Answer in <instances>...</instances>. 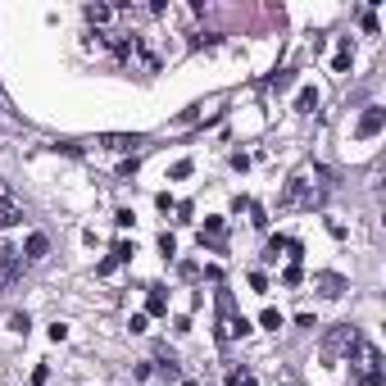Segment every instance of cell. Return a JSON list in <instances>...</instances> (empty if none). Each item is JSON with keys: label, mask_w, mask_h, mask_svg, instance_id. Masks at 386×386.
Returning <instances> with one entry per match:
<instances>
[{"label": "cell", "mask_w": 386, "mask_h": 386, "mask_svg": "<svg viewBox=\"0 0 386 386\" xmlns=\"http://www.w3.org/2000/svg\"><path fill=\"white\" fill-rule=\"evenodd\" d=\"M0 200H9V182L5 178H0Z\"/></svg>", "instance_id": "obj_23"}, {"label": "cell", "mask_w": 386, "mask_h": 386, "mask_svg": "<svg viewBox=\"0 0 386 386\" xmlns=\"http://www.w3.org/2000/svg\"><path fill=\"white\" fill-rule=\"evenodd\" d=\"M314 286L327 295V300H336V295L345 291V278H341V273H314Z\"/></svg>", "instance_id": "obj_6"}, {"label": "cell", "mask_w": 386, "mask_h": 386, "mask_svg": "<svg viewBox=\"0 0 386 386\" xmlns=\"http://www.w3.org/2000/svg\"><path fill=\"white\" fill-rule=\"evenodd\" d=\"M178 386H195V382H178Z\"/></svg>", "instance_id": "obj_24"}, {"label": "cell", "mask_w": 386, "mask_h": 386, "mask_svg": "<svg viewBox=\"0 0 386 386\" xmlns=\"http://www.w3.org/2000/svg\"><path fill=\"white\" fill-rule=\"evenodd\" d=\"M264 327H273V332H278V327H282V318H278V309H264Z\"/></svg>", "instance_id": "obj_22"}, {"label": "cell", "mask_w": 386, "mask_h": 386, "mask_svg": "<svg viewBox=\"0 0 386 386\" xmlns=\"http://www.w3.org/2000/svg\"><path fill=\"white\" fill-rule=\"evenodd\" d=\"M350 59H355V46H350V36H341V46H336V73L350 68Z\"/></svg>", "instance_id": "obj_11"}, {"label": "cell", "mask_w": 386, "mask_h": 386, "mask_svg": "<svg viewBox=\"0 0 386 386\" xmlns=\"http://www.w3.org/2000/svg\"><path fill=\"white\" fill-rule=\"evenodd\" d=\"M228 386H255V377L245 368H228Z\"/></svg>", "instance_id": "obj_17"}, {"label": "cell", "mask_w": 386, "mask_h": 386, "mask_svg": "<svg viewBox=\"0 0 386 386\" xmlns=\"http://www.w3.org/2000/svg\"><path fill=\"white\" fill-rule=\"evenodd\" d=\"M286 250V236H273V241L264 245V264H278V255Z\"/></svg>", "instance_id": "obj_14"}, {"label": "cell", "mask_w": 386, "mask_h": 386, "mask_svg": "<svg viewBox=\"0 0 386 386\" xmlns=\"http://www.w3.org/2000/svg\"><path fill=\"white\" fill-rule=\"evenodd\" d=\"M128 327H132V332H146V327H151V314H132Z\"/></svg>", "instance_id": "obj_21"}, {"label": "cell", "mask_w": 386, "mask_h": 386, "mask_svg": "<svg viewBox=\"0 0 386 386\" xmlns=\"http://www.w3.org/2000/svg\"><path fill=\"white\" fill-rule=\"evenodd\" d=\"M101 146H109V151H132V146H141V136H101Z\"/></svg>", "instance_id": "obj_12"}, {"label": "cell", "mask_w": 386, "mask_h": 386, "mask_svg": "<svg viewBox=\"0 0 386 386\" xmlns=\"http://www.w3.org/2000/svg\"><path fill=\"white\" fill-rule=\"evenodd\" d=\"M9 332H19V336H28V314H9Z\"/></svg>", "instance_id": "obj_19"}, {"label": "cell", "mask_w": 386, "mask_h": 386, "mask_svg": "<svg viewBox=\"0 0 386 386\" xmlns=\"http://www.w3.org/2000/svg\"><path fill=\"white\" fill-rule=\"evenodd\" d=\"M295 78H291V73H273V78H268V86H273V91H286V86H291Z\"/></svg>", "instance_id": "obj_18"}, {"label": "cell", "mask_w": 386, "mask_h": 386, "mask_svg": "<svg viewBox=\"0 0 386 386\" xmlns=\"http://www.w3.org/2000/svg\"><path fill=\"white\" fill-rule=\"evenodd\" d=\"M245 332H250V322L236 314L228 291H218V341H236V336H245Z\"/></svg>", "instance_id": "obj_3"}, {"label": "cell", "mask_w": 386, "mask_h": 386, "mask_svg": "<svg viewBox=\"0 0 386 386\" xmlns=\"http://www.w3.org/2000/svg\"><path fill=\"white\" fill-rule=\"evenodd\" d=\"M19 268H23V255H19V250H0V286L14 282Z\"/></svg>", "instance_id": "obj_7"}, {"label": "cell", "mask_w": 386, "mask_h": 386, "mask_svg": "<svg viewBox=\"0 0 386 386\" xmlns=\"http://www.w3.org/2000/svg\"><path fill=\"white\" fill-rule=\"evenodd\" d=\"M132 255H136V250H132V245H128V241H118V245H114V255H109V264H101V273H109V268H114V264H128V259H132Z\"/></svg>", "instance_id": "obj_13"}, {"label": "cell", "mask_w": 386, "mask_h": 386, "mask_svg": "<svg viewBox=\"0 0 386 386\" xmlns=\"http://www.w3.org/2000/svg\"><path fill=\"white\" fill-rule=\"evenodd\" d=\"M350 372H355V386H382V350L364 336L350 345Z\"/></svg>", "instance_id": "obj_1"}, {"label": "cell", "mask_w": 386, "mask_h": 386, "mask_svg": "<svg viewBox=\"0 0 386 386\" xmlns=\"http://www.w3.org/2000/svg\"><path fill=\"white\" fill-rule=\"evenodd\" d=\"M146 291H151V295H146V314H164V309H168V300H164V286H146Z\"/></svg>", "instance_id": "obj_10"}, {"label": "cell", "mask_w": 386, "mask_h": 386, "mask_svg": "<svg viewBox=\"0 0 386 386\" xmlns=\"http://www.w3.org/2000/svg\"><path fill=\"white\" fill-rule=\"evenodd\" d=\"M109 19H114L109 5H86V23H109Z\"/></svg>", "instance_id": "obj_15"}, {"label": "cell", "mask_w": 386, "mask_h": 386, "mask_svg": "<svg viewBox=\"0 0 386 386\" xmlns=\"http://www.w3.org/2000/svg\"><path fill=\"white\" fill-rule=\"evenodd\" d=\"M295 109H300V114H314V109H318V91H309V86H305L300 101H295Z\"/></svg>", "instance_id": "obj_16"}, {"label": "cell", "mask_w": 386, "mask_h": 386, "mask_svg": "<svg viewBox=\"0 0 386 386\" xmlns=\"http://www.w3.org/2000/svg\"><path fill=\"white\" fill-rule=\"evenodd\" d=\"M322 191H327V186H314V182H309V173H295V178H291V186H286V209H318L322 205Z\"/></svg>", "instance_id": "obj_2"}, {"label": "cell", "mask_w": 386, "mask_h": 386, "mask_svg": "<svg viewBox=\"0 0 386 386\" xmlns=\"http://www.w3.org/2000/svg\"><path fill=\"white\" fill-rule=\"evenodd\" d=\"M46 250H51V241H46L41 232H32L28 245H23V259H32V264H36V259H46Z\"/></svg>", "instance_id": "obj_9"}, {"label": "cell", "mask_w": 386, "mask_h": 386, "mask_svg": "<svg viewBox=\"0 0 386 386\" xmlns=\"http://www.w3.org/2000/svg\"><path fill=\"white\" fill-rule=\"evenodd\" d=\"M382 128H386V109L382 105H368L364 118H359V136H377Z\"/></svg>", "instance_id": "obj_5"}, {"label": "cell", "mask_w": 386, "mask_h": 386, "mask_svg": "<svg viewBox=\"0 0 386 386\" xmlns=\"http://www.w3.org/2000/svg\"><path fill=\"white\" fill-rule=\"evenodd\" d=\"M300 278H305V273H300V264H291V268L282 273V282H286V286H300Z\"/></svg>", "instance_id": "obj_20"}, {"label": "cell", "mask_w": 386, "mask_h": 386, "mask_svg": "<svg viewBox=\"0 0 386 386\" xmlns=\"http://www.w3.org/2000/svg\"><path fill=\"white\" fill-rule=\"evenodd\" d=\"M23 223V205L19 200H0V232L5 228H19Z\"/></svg>", "instance_id": "obj_8"}, {"label": "cell", "mask_w": 386, "mask_h": 386, "mask_svg": "<svg viewBox=\"0 0 386 386\" xmlns=\"http://www.w3.org/2000/svg\"><path fill=\"white\" fill-rule=\"evenodd\" d=\"M359 341V332L350 327V322H341V327H332L327 336H322V359H327V364H336V359H345L350 355V345Z\"/></svg>", "instance_id": "obj_4"}]
</instances>
